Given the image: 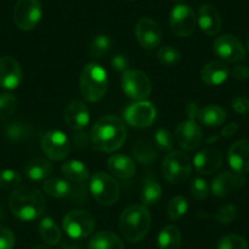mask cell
Returning <instances> with one entry per match:
<instances>
[{
  "label": "cell",
  "instance_id": "obj_1",
  "mask_svg": "<svg viewBox=\"0 0 249 249\" xmlns=\"http://www.w3.org/2000/svg\"><path fill=\"white\" fill-rule=\"evenodd\" d=\"M126 140V127L121 119L114 115L102 117L94 124L90 132L93 149L112 153L122 147Z\"/></svg>",
  "mask_w": 249,
  "mask_h": 249
},
{
  "label": "cell",
  "instance_id": "obj_2",
  "mask_svg": "<svg viewBox=\"0 0 249 249\" xmlns=\"http://www.w3.org/2000/svg\"><path fill=\"white\" fill-rule=\"evenodd\" d=\"M9 208L16 219L33 221L44 214V196L35 187H18L9 197Z\"/></svg>",
  "mask_w": 249,
  "mask_h": 249
},
{
  "label": "cell",
  "instance_id": "obj_3",
  "mask_svg": "<svg viewBox=\"0 0 249 249\" xmlns=\"http://www.w3.org/2000/svg\"><path fill=\"white\" fill-rule=\"evenodd\" d=\"M152 217L144 205H131L122 212L119 229L124 239L132 243L142 241L149 232Z\"/></svg>",
  "mask_w": 249,
  "mask_h": 249
},
{
  "label": "cell",
  "instance_id": "obj_4",
  "mask_svg": "<svg viewBox=\"0 0 249 249\" xmlns=\"http://www.w3.org/2000/svg\"><path fill=\"white\" fill-rule=\"evenodd\" d=\"M107 72L100 65L90 62L83 68L80 76V90L87 102L94 103L102 99L107 93Z\"/></svg>",
  "mask_w": 249,
  "mask_h": 249
},
{
  "label": "cell",
  "instance_id": "obj_5",
  "mask_svg": "<svg viewBox=\"0 0 249 249\" xmlns=\"http://www.w3.org/2000/svg\"><path fill=\"white\" fill-rule=\"evenodd\" d=\"M192 162L190 157L181 150H171L162 162V174L170 183L178 184L186 181L191 175Z\"/></svg>",
  "mask_w": 249,
  "mask_h": 249
},
{
  "label": "cell",
  "instance_id": "obj_6",
  "mask_svg": "<svg viewBox=\"0 0 249 249\" xmlns=\"http://www.w3.org/2000/svg\"><path fill=\"white\" fill-rule=\"evenodd\" d=\"M62 227L70 238L82 239L90 236L95 229V220L90 213L86 210L75 209L65 215Z\"/></svg>",
  "mask_w": 249,
  "mask_h": 249
},
{
  "label": "cell",
  "instance_id": "obj_7",
  "mask_svg": "<svg viewBox=\"0 0 249 249\" xmlns=\"http://www.w3.org/2000/svg\"><path fill=\"white\" fill-rule=\"evenodd\" d=\"M90 192L93 198L100 205L110 207L119 199L120 187L114 177L100 171L97 172L90 179Z\"/></svg>",
  "mask_w": 249,
  "mask_h": 249
},
{
  "label": "cell",
  "instance_id": "obj_8",
  "mask_svg": "<svg viewBox=\"0 0 249 249\" xmlns=\"http://www.w3.org/2000/svg\"><path fill=\"white\" fill-rule=\"evenodd\" d=\"M42 18V5L38 0H18L14 9V22L22 31H32Z\"/></svg>",
  "mask_w": 249,
  "mask_h": 249
},
{
  "label": "cell",
  "instance_id": "obj_9",
  "mask_svg": "<svg viewBox=\"0 0 249 249\" xmlns=\"http://www.w3.org/2000/svg\"><path fill=\"white\" fill-rule=\"evenodd\" d=\"M195 10L186 4H177L170 14V27L177 37H190L196 30Z\"/></svg>",
  "mask_w": 249,
  "mask_h": 249
},
{
  "label": "cell",
  "instance_id": "obj_10",
  "mask_svg": "<svg viewBox=\"0 0 249 249\" xmlns=\"http://www.w3.org/2000/svg\"><path fill=\"white\" fill-rule=\"evenodd\" d=\"M122 89L135 100H144L152 92V85L144 72L138 70L124 71L121 78Z\"/></svg>",
  "mask_w": 249,
  "mask_h": 249
},
{
  "label": "cell",
  "instance_id": "obj_11",
  "mask_svg": "<svg viewBox=\"0 0 249 249\" xmlns=\"http://www.w3.org/2000/svg\"><path fill=\"white\" fill-rule=\"evenodd\" d=\"M124 116L126 122L133 127L144 128L149 127L154 122L157 111H155L154 105L150 102L138 100V102L128 105L127 109L124 110Z\"/></svg>",
  "mask_w": 249,
  "mask_h": 249
},
{
  "label": "cell",
  "instance_id": "obj_12",
  "mask_svg": "<svg viewBox=\"0 0 249 249\" xmlns=\"http://www.w3.org/2000/svg\"><path fill=\"white\" fill-rule=\"evenodd\" d=\"M42 148L44 154L50 160H64L69 155L71 144L65 133L61 131L52 130L45 133L42 138Z\"/></svg>",
  "mask_w": 249,
  "mask_h": 249
},
{
  "label": "cell",
  "instance_id": "obj_13",
  "mask_svg": "<svg viewBox=\"0 0 249 249\" xmlns=\"http://www.w3.org/2000/svg\"><path fill=\"white\" fill-rule=\"evenodd\" d=\"M175 140L184 150H195L200 145L203 133L196 120H186L177 124L175 130Z\"/></svg>",
  "mask_w": 249,
  "mask_h": 249
},
{
  "label": "cell",
  "instance_id": "obj_14",
  "mask_svg": "<svg viewBox=\"0 0 249 249\" xmlns=\"http://www.w3.org/2000/svg\"><path fill=\"white\" fill-rule=\"evenodd\" d=\"M214 52L227 62H239L246 56V49L234 36L222 35L214 42Z\"/></svg>",
  "mask_w": 249,
  "mask_h": 249
},
{
  "label": "cell",
  "instance_id": "obj_15",
  "mask_svg": "<svg viewBox=\"0 0 249 249\" xmlns=\"http://www.w3.org/2000/svg\"><path fill=\"white\" fill-rule=\"evenodd\" d=\"M135 35L141 47L147 50H152L161 42L162 31L154 20L149 18H143L136 25Z\"/></svg>",
  "mask_w": 249,
  "mask_h": 249
},
{
  "label": "cell",
  "instance_id": "obj_16",
  "mask_svg": "<svg viewBox=\"0 0 249 249\" xmlns=\"http://www.w3.org/2000/svg\"><path fill=\"white\" fill-rule=\"evenodd\" d=\"M43 191L48 196L54 198H68L72 197L75 199H81L85 196V190L81 186H75L69 181L54 177V178L45 179L43 183Z\"/></svg>",
  "mask_w": 249,
  "mask_h": 249
},
{
  "label": "cell",
  "instance_id": "obj_17",
  "mask_svg": "<svg viewBox=\"0 0 249 249\" xmlns=\"http://www.w3.org/2000/svg\"><path fill=\"white\" fill-rule=\"evenodd\" d=\"M244 177L242 174L225 171L214 177L212 182L213 195L219 198H225L231 195L236 190H239L244 186Z\"/></svg>",
  "mask_w": 249,
  "mask_h": 249
},
{
  "label": "cell",
  "instance_id": "obj_18",
  "mask_svg": "<svg viewBox=\"0 0 249 249\" xmlns=\"http://www.w3.org/2000/svg\"><path fill=\"white\" fill-rule=\"evenodd\" d=\"M22 80V70L15 59L0 57V86L5 89H15Z\"/></svg>",
  "mask_w": 249,
  "mask_h": 249
},
{
  "label": "cell",
  "instance_id": "obj_19",
  "mask_svg": "<svg viewBox=\"0 0 249 249\" xmlns=\"http://www.w3.org/2000/svg\"><path fill=\"white\" fill-rule=\"evenodd\" d=\"M222 164V155L215 148H204L193 159L196 170L203 175H210L216 172Z\"/></svg>",
  "mask_w": 249,
  "mask_h": 249
},
{
  "label": "cell",
  "instance_id": "obj_20",
  "mask_svg": "<svg viewBox=\"0 0 249 249\" xmlns=\"http://www.w3.org/2000/svg\"><path fill=\"white\" fill-rule=\"evenodd\" d=\"M229 164L238 174L249 171V140L237 141L229 149Z\"/></svg>",
  "mask_w": 249,
  "mask_h": 249
},
{
  "label": "cell",
  "instance_id": "obj_21",
  "mask_svg": "<svg viewBox=\"0 0 249 249\" xmlns=\"http://www.w3.org/2000/svg\"><path fill=\"white\" fill-rule=\"evenodd\" d=\"M198 23L199 27L205 35L215 36L221 30V18L216 9L210 4L200 5L198 11Z\"/></svg>",
  "mask_w": 249,
  "mask_h": 249
},
{
  "label": "cell",
  "instance_id": "obj_22",
  "mask_svg": "<svg viewBox=\"0 0 249 249\" xmlns=\"http://www.w3.org/2000/svg\"><path fill=\"white\" fill-rule=\"evenodd\" d=\"M65 121L72 130H83L89 122V112L85 103L81 100H72L65 110Z\"/></svg>",
  "mask_w": 249,
  "mask_h": 249
},
{
  "label": "cell",
  "instance_id": "obj_23",
  "mask_svg": "<svg viewBox=\"0 0 249 249\" xmlns=\"http://www.w3.org/2000/svg\"><path fill=\"white\" fill-rule=\"evenodd\" d=\"M107 169L120 179H128L136 174L135 161L124 154H115L107 160Z\"/></svg>",
  "mask_w": 249,
  "mask_h": 249
},
{
  "label": "cell",
  "instance_id": "obj_24",
  "mask_svg": "<svg viewBox=\"0 0 249 249\" xmlns=\"http://www.w3.org/2000/svg\"><path fill=\"white\" fill-rule=\"evenodd\" d=\"M202 80L209 86H219L229 77L230 70L222 61H210L202 69Z\"/></svg>",
  "mask_w": 249,
  "mask_h": 249
},
{
  "label": "cell",
  "instance_id": "obj_25",
  "mask_svg": "<svg viewBox=\"0 0 249 249\" xmlns=\"http://www.w3.org/2000/svg\"><path fill=\"white\" fill-rule=\"evenodd\" d=\"M53 172V165L44 158H33L26 164L25 174L31 181H45Z\"/></svg>",
  "mask_w": 249,
  "mask_h": 249
},
{
  "label": "cell",
  "instance_id": "obj_26",
  "mask_svg": "<svg viewBox=\"0 0 249 249\" xmlns=\"http://www.w3.org/2000/svg\"><path fill=\"white\" fill-rule=\"evenodd\" d=\"M88 249H124L121 239L110 231H100L92 237Z\"/></svg>",
  "mask_w": 249,
  "mask_h": 249
},
{
  "label": "cell",
  "instance_id": "obj_27",
  "mask_svg": "<svg viewBox=\"0 0 249 249\" xmlns=\"http://www.w3.org/2000/svg\"><path fill=\"white\" fill-rule=\"evenodd\" d=\"M197 119L208 127H217L226 120V111L219 105H207L199 109Z\"/></svg>",
  "mask_w": 249,
  "mask_h": 249
},
{
  "label": "cell",
  "instance_id": "obj_28",
  "mask_svg": "<svg viewBox=\"0 0 249 249\" xmlns=\"http://www.w3.org/2000/svg\"><path fill=\"white\" fill-rule=\"evenodd\" d=\"M162 197V188L160 186L159 182L155 178L148 176L145 178L144 184H143L142 188V196H141V199H142L143 205L145 208L147 207H153L157 203H159V200Z\"/></svg>",
  "mask_w": 249,
  "mask_h": 249
},
{
  "label": "cell",
  "instance_id": "obj_29",
  "mask_svg": "<svg viewBox=\"0 0 249 249\" xmlns=\"http://www.w3.org/2000/svg\"><path fill=\"white\" fill-rule=\"evenodd\" d=\"M182 243L181 231L174 225L164 227L158 237L159 249H179Z\"/></svg>",
  "mask_w": 249,
  "mask_h": 249
},
{
  "label": "cell",
  "instance_id": "obj_30",
  "mask_svg": "<svg viewBox=\"0 0 249 249\" xmlns=\"http://www.w3.org/2000/svg\"><path fill=\"white\" fill-rule=\"evenodd\" d=\"M61 171L64 176L70 182H73V183H82L88 178V175H89L86 165L83 162L77 161V160L66 161L65 164L62 165Z\"/></svg>",
  "mask_w": 249,
  "mask_h": 249
},
{
  "label": "cell",
  "instance_id": "obj_31",
  "mask_svg": "<svg viewBox=\"0 0 249 249\" xmlns=\"http://www.w3.org/2000/svg\"><path fill=\"white\" fill-rule=\"evenodd\" d=\"M32 133V128L30 124H25L22 121H14L6 124L4 127V136L8 138L10 142H21L28 138Z\"/></svg>",
  "mask_w": 249,
  "mask_h": 249
},
{
  "label": "cell",
  "instance_id": "obj_32",
  "mask_svg": "<svg viewBox=\"0 0 249 249\" xmlns=\"http://www.w3.org/2000/svg\"><path fill=\"white\" fill-rule=\"evenodd\" d=\"M39 234L47 244H57L61 241V231L56 222L50 217H45L39 224Z\"/></svg>",
  "mask_w": 249,
  "mask_h": 249
},
{
  "label": "cell",
  "instance_id": "obj_33",
  "mask_svg": "<svg viewBox=\"0 0 249 249\" xmlns=\"http://www.w3.org/2000/svg\"><path fill=\"white\" fill-rule=\"evenodd\" d=\"M132 150L136 160H137L141 165H144V166L153 164L158 157L157 150H155L147 141H138Z\"/></svg>",
  "mask_w": 249,
  "mask_h": 249
},
{
  "label": "cell",
  "instance_id": "obj_34",
  "mask_svg": "<svg viewBox=\"0 0 249 249\" xmlns=\"http://www.w3.org/2000/svg\"><path fill=\"white\" fill-rule=\"evenodd\" d=\"M111 39L109 36L107 35H98L93 38L92 43H90L89 52L90 55L95 59H102L105 55L109 54L110 49H111Z\"/></svg>",
  "mask_w": 249,
  "mask_h": 249
},
{
  "label": "cell",
  "instance_id": "obj_35",
  "mask_svg": "<svg viewBox=\"0 0 249 249\" xmlns=\"http://www.w3.org/2000/svg\"><path fill=\"white\" fill-rule=\"evenodd\" d=\"M187 209H188V204H187L186 198L182 196H176L170 200L167 205V216L171 221H177L186 214Z\"/></svg>",
  "mask_w": 249,
  "mask_h": 249
},
{
  "label": "cell",
  "instance_id": "obj_36",
  "mask_svg": "<svg viewBox=\"0 0 249 249\" xmlns=\"http://www.w3.org/2000/svg\"><path fill=\"white\" fill-rule=\"evenodd\" d=\"M157 59L167 66H175L181 61V53L174 47L164 45L157 52Z\"/></svg>",
  "mask_w": 249,
  "mask_h": 249
},
{
  "label": "cell",
  "instance_id": "obj_37",
  "mask_svg": "<svg viewBox=\"0 0 249 249\" xmlns=\"http://www.w3.org/2000/svg\"><path fill=\"white\" fill-rule=\"evenodd\" d=\"M18 98L9 93H4L0 95V120H8L13 116L15 110L18 109Z\"/></svg>",
  "mask_w": 249,
  "mask_h": 249
},
{
  "label": "cell",
  "instance_id": "obj_38",
  "mask_svg": "<svg viewBox=\"0 0 249 249\" xmlns=\"http://www.w3.org/2000/svg\"><path fill=\"white\" fill-rule=\"evenodd\" d=\"M22 182V177L15 170H3L0 171V187L4 190L18 188Z\"/></svg>",
  "mask_w": 249,
  "mask_h": 249
},
{
  "label": "cell",
  "instance_id": "obj_39",
  "mask_svg": "<svg viewBox=\"0 0 249 249\" xmlns=\"http://www.w3.org/2000/svg\"><path fill=\"white\" fill-rule=\"evenodd\" d=\"M248 244L242 236L238 234H229L220 239L217 249H247Z\"/></svg>",
  "mask_w": 249,
  "mask_h": 249
},
{
  "label": "cell",
  "instance_id": "obj_40",
  "mask_svg": "<svg viewBox=\"0 0 249 249\" xmlns=\"http://www.w3.org/2000/svg\"><path fill=\"white\" fill-rule=\"evenodd\" d=\"M154 141L161 150L171 152L172 148H174V137H172L171 132L167 131L166 128L158 130L154 135Z\"/></svg>",
  "mask_w": 249,
  "mask_h": 249
},
{
  "label": "cell",
  "instance_id": "obj_41",
  "mask_svg": "<svg viewBox=\"0 0 249 249\" xmlns=\"http://www.w3.org/2000/svg\"><path fill=\"white\" fill-rule=\"evenodd\" d=\"M191 192L198 200H203L209 196V186L202 177H196L191 183Z\"/></svg>",
  "mask_w": 249,
  "mask_h": 249
},
{
  "label": "cell",
  "instance_id": "obj_42",
  "mask_svg": "<svg viewBox=\"0 0 249 249\" xmlns=\"http://www.w3.org/2000/svg\"><path fill=\"white\" fill-rule=\"evenodd\" d=\"M237 214H238V212H237V208L234 207V205L229 204V205H225V207L220 208V209L216 212V214L214 215V217L220 222V224L227 225L236 219Z\"/></svg>",
  "mask_w": 249,
  "mask_h": 249
},
{
  "label": "cell",
  "instance_id": "obj_43",
  "mask_svg": "<svg viewBox=\"0 0 249 249\" xmlns=\"http://www.w3.org/2000/svg\"><path fill=\"white\" fill-rule=\"evenodd\" d=\"M15 246V236L8 227L0 225V249H13Z\"/></svg>",
  "mask_w": 249,
  "mask_h": 249
},
{
  "label": "cell",
  "instance_id": "obj_44",
  "mask_svg": "<svg viewBox=\"0 0 249 249\" xmlns=\"http://www.w3.org/2000/svg\"><path fill=\"white\" fill-rule=\"evenodd\" d=\"M232 107H233L234 111L238 112V114H249V98L236 97L232 100Z\"/></svg>",
  "mask_w": 249,
  "mask_h": 249
},
{
  "label": "cell",
  "instance_id": "obj_45",
  "mask_svg": "<svg viewBox=\"0 0 249 249\" xmlns=\"http://www.w3.org/2000/svg\"><path fill=\"white\" fill-rule=\"evenodd\" d=\"M111 65L119 72H124L128 69V60L124 55H115L111 59Z\"/></svg>",
  "mask_w": 249,
  "mask_h": 249
},
{
  "label": "cell",
  "instance_id": "obj_46",
  "mask_svg": "<svg viewBox=\"0 0 249 249\" xmlns=\"http://www.w3.org/2000/svg\"><path fill=\"white\" fill-rule=\"evenodd\" d=\"M231 75L234 80L244 81L249 77V69L247 68V66H243V65H237L232 69Z\"/></svg>",
  "mask_w": 249,
  "mask_h": 249
},
{
  "label": "cell",
  "instance_id": "obj_47",
  "mask_svg": "<svg viewBox=\"0 0 249 249\" xmlns=\"http://www.w3.org/2000/svg\"><path fill=\"white\" fill-rule=\"evenodd\" d=\"M72 141H73V144H75L77 148H80V149H85V148H87L88 145L87 133L85 132L77 133V135L73 136Z\"/></svg>",
  "mask_w": 249,
  "mask_h": 249
},
{
  "label": "cell",
  "instance_id": "obj_48",
  "mask_svg": "<svg viewBox=\"0 0 249 249\" xmlns=\"http://www.w3.org/2000/svg\"><path fill=\"white\" fill-rule=\"evenodd\" d=\"M237 131H238V126H237V124L232 122V124H226V126L222 128L221 135L224 136V137H231V136H233Z\"/></svg>",
  "mask_w": 249,
  "mask_h": 249
},
{
  "label": "cell",
  "instance_id": "obj_49",
  "mask_svg": "<svg viewBox=\"0 0 249 249\" xmlns=\"http://www.w3.org/2000/svg\"><path fill=\"white\" fill-rule=\"evenodd\" d=\"M59 249H83V248H82V244L78 243V242L66 241L60 246Z\"/></svg>",
  "mask_w": 249,
  "mask_h": 249
},
{
  "label": "cell",
  "instance_id": "obj_50",
  "mask_svg": "<svg viewBox=\"0 0 249 249\" xmlns=\"http://www.w3.org/2000/svg\"><path fill=\"white\" fill-rule=\"evenodd\" d=\"M198 112H199V109H198L196 104H190L188 105V107H187V114H188V116H190V120L197 119Z\"/></svg>",
  "mask_w": 249,
  "mask_h": 249
},
{
  "label": "cell",
  "instance_id": "obj_51",
  "mask_svg": "<svg viewBox=\"0 0 249 249\" xmlns=\"http://www.w3.org/2000/svg\"><path fill=\"white\" fill-rule=\"evenodd\" d=\"M33 249H52V248H49V247H47V246H37V247H35Z\"/></svg>",
  "mask_w": 249,
  "mask_h": 249
},
{
  "label": "cell",
  "instance_id": "obj_52",
  "mask_svg": "<svg viewBox=\"0 0 249 249\" xmlns=\"http://www.w3.org/2000/svg\"><path fill=\"white\" fill-rule=\"evenodd\" d=\"M4 219V209L1 207H0V221Z\"/></svg>",
  "mask_w": 249,
  "mask_h": 249
},
{
  "label": "cell",
  "instance_id": "obj_53",
  "mask_svg": "<svg viewBox=\"0 0 249 249\" xmlns=\"http://www.w3.org/2000/svg\"><path fill=\"white\" fill-rule=\"evenodd\" d=\"M246 44H247V49H248V52H249V32H248V35H247V38H246Z\"/></svg>",
  "mask_w": 249,
  "mask_h": 249
},
{
  "label": "cell",
  "instance_id": "obj_54",
  "mask_svg": "<svg viewBox=\"0 0 249 249\" xmlns=\"http://www.w3.org/2000/svg\"><path fill=\"white\" fill-rule=\"evenodd\" d=\"M172 1H174V3H176V5H177V4H182V1H183V0H172Z\"/></svg>",
  "mask_w": 249,
  "mask_h": 249
}]
</instances>
